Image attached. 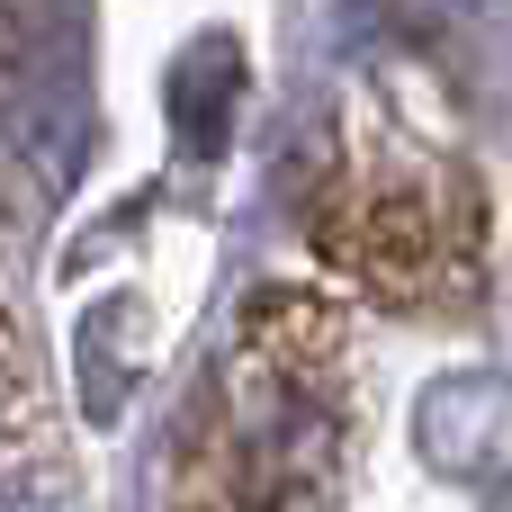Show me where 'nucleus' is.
<instances>
[{
    "mask_svg": "<svg viewBox=\"0 0 512 512\" xmlns=\"http://www.w3.org/2000/svg\"><path fill=\"white\" fill-rule=\"evenodd\" d=\"M414 450L477 512H512V378H441L414 414Z\"/></svg>",
    "mask_w": 512,
    "mask_h": 512,
    "instance_id": "nucleus-1",
    "label": "nucleus"
},
{
    "mask_svg": "<svg viewBox=\"0 0 512 512\" xmlns=\"http://www.w3.org/2000/svg\"><path fill=\"white\" fill-rule=\"evenodd\" d=\"M234 90H243V54H234V36H207L180 63V144L216 153L225 144V117H234Z\"/></svg>",
    "mask_w": 512,
    "mask_h": 512,
    "instance_id": "nucleus-2",
    "label": "nucleus"
},
{
    "mask_svg": "<svg viewBox=\"0 0 512 512\" xmlns=\"http://www.w3.org/2000/svg\"><path fill=\"white\" fill-rule=\"evenodd\" d=\"M0 512H45V495H36L27 477H0Z\"/></svg>",
    "mask_w": 512,
    "mask_h": 512,
    "instance_id": "nucleus-3",
    "label": "nucleus"
}]
</instances>
